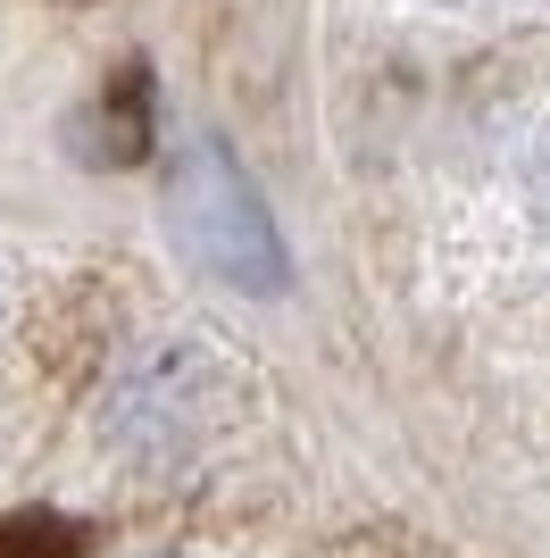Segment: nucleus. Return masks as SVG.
<instances>
[{
	"label": "nucleus",
	"instance_id": "f257e3e1",
	"mask_svg": "<svg viewBox=\"0 0 550 558\" xmlns=\"http://www.w3.org/2000/svg\"><path fill=\"white\" fill-rule=\"evenodd\" d=\"M167 217H176L183 251L201 258L208 276H226L234 292H284V233H275L259 184L242 175L217 134L183 142L167 167Z\"/></svg>",
	"mask_w": 550,
	"mask_h": 558
},
{
	"label": "nucleus",
	"instance_id": "f03ea898",
	"mask_svg": "<svg viewBox=\"0 0 550 558\" xmlns=\"http://www.w3.org/2000/svg\"><path fill=\"white\" fill-rule=\"evenodd\" d=\"M517 192H526V217L550 233V125H534L526 159H517Z\"/></svg>",
	"mask_w": 550,
	"mask_h": 558
}]
</instances>
